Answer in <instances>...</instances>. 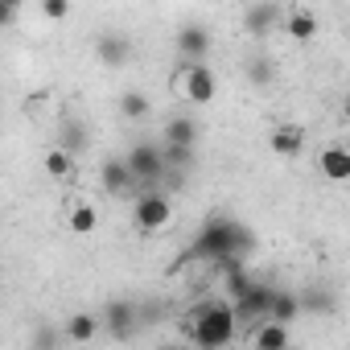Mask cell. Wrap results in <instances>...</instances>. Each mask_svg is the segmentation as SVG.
Segmentation results:
<instances>
[{"instance_id":"obj_1","label":"cell","mask_w":350,"mask_h":350,"mask_svg":"<svg viewBox=\"0 0 350 350\" xmlns=\"http://www.w3.org/2000/svg\"><path fill=\"white\" fill-rule=\"evenodd\" d=\"M252 247H256V235H252L239 219H211V223L194 235L190 256L211 260V264H223V260H243Z\"/></svg>"},{"instance_id":"obj_2","label":"cell","mask_w":350,"mask_h":350,"mask_svg":"<svg viewBox=\"0 0 350 350\" xmlns=\"http://www.w3.org/2000/svg\"><path fill=\"white\" fill-rule=\"evenodd\" d=\"M235 305L231 301H202L190 309V338L198 346H227L235 338Z\"/></svg>"},{"instance_id":"obj_3","label":"cell","mask_w":350,"mask_h":350,"mask_svg":"<svg viewBox=\"0 0 350 350\" xmlns=\"http://www.w3.org/2000/svg\"><path fill=\"white\" fill-rule=\"evenodd\" d=\"M173 91H178L182 99H190V103H211L215 99V91H219V79H215V70L206 66V62H186L178 75H173Z\"/></svg>"},{"instance_id":"obj_4","label":"cell","mask_w":350,"mask_h":350,"mask_svg":"<svg viewBox=\"0 0 350 350\" xmlns=\"http://www.w3.org/2000/svg\"><path fill=\"white\" fill-rule=\"evenodd\" d=\"M169 219H173V202H169L161 190L144 186V190L136 194V202H132V223H136L140 231H165Z\"/></svg>"},{"instance_id":"obj_5","label":"cell","mask_w":350,"mask_h":350,"mask_svg":"<svg viewBox=\"0 0 350 350\" xmlns=\"http://www.w3.org/2000/svg\"><path fill=\"white\" fill-rule=\"evenodd\" d=\"M128 169H132V178L136 186H157L165 173H169V161H165V148H152V144H136L128 152Z\"/></svg>"},{"instance_id":"obj_6","label":"cell","mask_w":350,"mask_h":350,"mask_svg":"<svg viewBox=\"0 0 350 350\" xmlns=\"http://www.w3.org/2000/svg\"><path fill=\"white\" fill-rule=\"evenodd\" d=\"M276 293H280V288H272V284H252V288H247L243 297H235L231 305H235L239 317H247V321H264V317H272Z\"/></svg>"},{"instance_id":"obj_7","label":"cell","mask_w":350,"mask_h":350,"mask_svg":"<svg viewBox=\"0 0 350 350\" xmlns=\"http://www.w3.org/2000/svg\"><path fill=\"white\" fill-rule=\"evenodd\" d=\"M178 54H182L186 62H202V58L211 54V29L198 25V21H186V25L178 29Z\"/></svg>"},{"instance_id":"obj_8","label":"cell","mask_w":350,"mask_h":350,"mask_svg":"<svg viewBox=\"0 0 350 350\" xmlns=\"http://www.w3.org/2000/svg\"><path fill=\"white\" fill-rule=\"evenodd\" d=\"M99 186H103L107 194H128V190H140V186H136V178H132V169H128V157H111V161H103Z\"/></svg>"},{"instance_id":"obj_9","label":"cell","mask_w":350,"mask_h":350,"mask_svg":"<svg viewBox=\"0 0 350 350\" xmlns=\"http://www.w3.org/2000/svg\"><path fill=\"white\" fill-rule=\"evenodd\" d=\"M95 54H99L103 66H124V62H132V42L124 33H99Z\"/></svg>"},{"instance_id":"obj_10","label":"cell","mask_w":350,"mask_h":350,"mask_svg":"<svg viewBox=\"0 0 350 350\" xmlns=\"http://www.w3.org/2000/svg\"><path fill=\"white\" fill-rule=\"evenodd\" d=\"M252 342L260 350H284L288 346V321H276V317H264L252 334Z\"/></svg>"},{"instance_id":"obj_11","label":"cell","mask_w":350,"mask_h":350,"mask_svg":"<svg viewBox=\"0 0 350 350\" xmlns=\"http://www.w3.org/2000/svg\"><path fill=\"white\" fill-rule=\"evenodd\" d=\"M317 165H321V173H325L329 182H350V148L329 144V148L317 157Z\"/></svg>"},{"instance_id":"obj_12","label":"cell","mask_w":350,"mask_h":350,"mask_svg":"<svg viewBox=\"0 0 350 350\" xmlns=\"http://www.w3.org/2000/svg\"><path fill=\"white\" fill-rule=\"evenodd\" d=\"M132 317H136V305L132 301H111L103 309V329H111L116 338H128L132 334Z\"/></svg>"},{"instance_id":"obj_13","label":"cell","mask_w":350,"mask_h":350,"mask_svg":"<svg viewBox=\"0 0 350 350\" xmlns=\"http://www.w3.org/2000/svg\"><path fill=\"white\" fill-rule=\"evenodd\" d=\"M99 329H103V317H95V313H75V317L66 321V342L87 346L91 338H99Z\"/></svg>"},{"instance_id":"obj_14","label":"cell","mask_w":350,"mask_h":350,"mask_svg":"<svg viewBox=\"0 0 350 350\" xmlns=\"http://www.w3.org/2000/svg\"><path fill=\"white\" fill-rule=\"evenodd\" d=\"M284 33L293 42H313L317 38V17L309 9H293V13H284Z\"/></svg>"},{"instance_id":"obj_15","label":"cell","mask_w":350,"mask_h":350,"mask_svg":"<svg viewBox=\"0 0 350 350\" xmlns=\"http://www.w3.org/2000/svg\"><path fill=\"white\" fill-rule=\"evenodd\" d=\"M305 148V132L297 128V124H280L276 132H272V152L276 157H297Z\"/></svg>"},{"instance_id":"obj_16","label":"cell","mask_w":350,"mask_h":350,"mask_svg":"<svg viewBox=\"0 0 350 350\" xmlns=\"http://www.w3.org/2000/svg\"><path fill=\"white\" fill-rule=\"evenodd\" d=\"M66 227H70L75 235H95V231H99V211H95L91 202H75V206L66 211Z\"/></svg>"},{"instance_id":"obj_17","label":"cell","mask_w":350,"mask_h":350,"mask_svg":"<svg viewBox=\"0 0 350 350\" xmlns=\"http://www.w3.org/2000/svg\"><path fill=\"white\" fill-rule=\"evenodd\" d=\"M46 173L54 182H75V152L70 148H50L46 152Z\"/></svg>"},{"instance_id":"obj_18","label":"cell","mask_w":350,"mask_h":350,"mask_svg":"<svg viewBox=\"0 0 350 350\" xmlns=\"http://www.w3.org/2000/svg\"><path fill=\"white\" fill-rule=\"evenodd\" d=\"M198 140V124L178 116V120H165V144H194Z\"/></svg>"},{"instance_id":"obj_19","label":"cell","mask_w":350,"mask_h":350,"mask_svg":"<svg viewBox=\"0 0 350 350\" xmlns=\"http://www.w3.org/2000/svg\"><path fill=\"white\" fill-rule=\"evenodd\" d=\"M276 17H280V9H276V5H252V9H247V33L264 38V33L276 25Z\"/></svg>"},{"instance_id":"obj_20","label":"cell","mask_w":350,"mask_h":350,"mask_svg":"<svg viewBox=\"0 0 350 350\" xmlns=\"http://www.w3.org/2000/svg\"><path fill=\"white\" fill-rule=\"evenodd\" d=\"M120 111H124L128 120H148L152 107H148V99H144L140 91H124V95H120Z\"/></svg>"},{"instance_id":"obj_21","label":"cell","mask_w":350,"mask_h":350,"mask_svg":"<svg viewBox=\"0 0 350 350\" xmlns=\"http://www.w3.org/2000/svg\"><path fill=\"white\" fill-rule=\"evenodd\" d=\"M272 317H276V321H293V317H301V297H293V293H276Z\"/></svg>"},{"instance_id":"obj_22","label":"cell","mask_w":350,"mask_h":350,"mask_svg":"<svg viewBox=\"0 0 350 350\" xmlns=\"http://www.w3.org/2000/svg\"><path fill=\"white\" fill-rule=\"evenodd\" d=\"M165 161L169 169H186L194 161V144H165Z\"/></svg>"},{"instance_id":"obj_23","label":"cell","mask_w":350,"mask_h":350,"mask_svg":"<svg viewBox=\"0 0 350 350\" xmlns=\"http://www.w3.org/2000/svg\"><path fill=\"white\" fill-rule=\"evenodd\" d=\"M62 148H70V152H83L87 148V136H83V128L75 120H66V128H62Z\"/></svg>"},{"instance_id":"obj_24","label":"cell","mask_w":350,"mask_h":350,"mask_svg":"<svg viewBox=\"0 0 350 350\" xmlns=\"http://www.w3.org/2000/svg\"><path fill=\"white\" fill-rule=\"evenodd\" d=\"M42 17L46 21H66L70 17V0H42Z\"/></svg>"},{"instance_id":"obj_25","label":"cell","mask_w":350,"mask_h":350,"mask_svg":"<svg viewBox=\"0 0 350 350\" xmlns=\"http://www.w3.org/2000/svg\"><path fill=\"white\" fill-rule=\"evenodd\" d=\"M17 5H21V0H0V21H5V25H13V13H17Z\"/></svg>"},{"instance_id":"obj_26","label":"cell","mask_w":350,"mask_h":350,"mask_svg":"<svg viewBox=\"0 0 350 350\" xmlns=\"http://www.w3.org/2000/svg\"><path fill=\"white\" fill-rule=\"evenodd\" d=\"M342 116H346V120H350V95H346V103H342Z\"/></svg>"},{"instance_id":"obj_27","label":"cell","mask_w":350,"mask_h":350,"mask_svg":"<svg viewBox=\"0 0 350 350\" xmlns=\"http://www.w3.org/2000/svg\"><path fill=\"white\" fill-rule=\"evenodd\" d=\"M206 5H223V0H206Z\"/></svg>"}]
</instances>
